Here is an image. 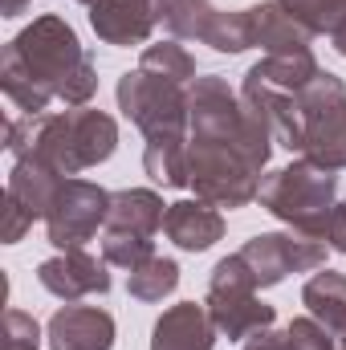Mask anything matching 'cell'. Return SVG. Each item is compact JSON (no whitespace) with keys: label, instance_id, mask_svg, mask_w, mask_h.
I'll use <instances>...</instances> for the list:
<instances>
[{"label":"cell","instance_id":"1","mask_svg":"<svg viewBox=\"0 0 346 350\" xmlns=\"http://www.w3.org/2000/svg\"><path fill=\"white\" fill-rule=\"evenodd\" d=\"M273 131L224 78L204 74L187 86V179L196 200L245 208L261 191Z\"/></svg>","mask_w":346,"mask_h":350},{"label":"cell","instance_id":"2","mask_svg":"<svg viewBox=\"0 0 346 350\" xmlns=\"http://www.w3.org/2000/svg\"><path fill=\"white\" fill-rule=\"evenodd\" d=\"M0 86L16 110L45 114L53 98L66 106H86L98 94V70H94V57L82 49L74 25L49 12L25 25L4 45Z\"/></svg>","mask_w":346,"mask_h":350},{"label":"cell","instance_id":"3","mask_svg":"<svg viewBox=\"0 0 346 350\" xmlns=\"http://www.w3.org/2000/svg\"><path fill=\"white\" fill-rule=\"evenodd\" d=\"M4 147L12 159H41L66 179L86 167H98L118 147V122L106 110L74 106L66 114H25L4 131Z\"/></svg>","mask_w":346,"mask_h":350},{"label":"cell","instance_id":"4","mask_svg":"<svg viewBox=\"0 0 346 350\" xmlns=\"http://www.w3.org/2000/svg\"><path fill=\"white\" fill-rule=\"evenodd\" d=\"M257 200L269 216H277L293 232L326 241L334 208H338V172H326L310 159H297L281 172L265 175Z\"/></svg>","mask_w":346,"mask_h":350},{"label":"cell","instance_id":"5","mask_svg":"<svg viewBox=\"0 0 346 350\" xmlns=\"http://www.w3.org/2000/svg\"><path fill=\"white\" fill-rule=\"evenodd\" d=\"M297 98V114H302V159L326 167V172H343L346 167V82L330 70H318L306 86L293 94Z\"/></svg>","mask_w":346,"mask_h":350},{"label":"cell","instance_id":"6","mask_svg":"<svg viewBox=\"0 0 346 350\" xmlns=\"http://www.w3.org/2000/svg\"><path fill=\"white\" fill-rule=\"evenodd\" d=\"M257 277H253V269L245 265L241 253H232V257H224V261H216L212 269V281H208V297H204V306H208V318H212V326L224 334V338H249L253 330H265V326H273V306H265L257 297Z\"/></svg>","mask_w":346,"mask_h":350},{"label":"cell","instance_id":"7","mask_svg":"<svg viewBox=\"0 0 346 350\" xmlns=\"http://www.w3.org/2000/svg\"><path fill=\"white\" fill-rule=\"evenodd\" d=\"M114 94L118 110L147 139H187V86L163 82L147 70H127Z\"/></svg>","mask_w":346,"mask_h":350},{"label":"cell","instance_id":"8","mask_svg":"<svg viewBox=\"0 0 346 350\" xmlns=\"http://www.w3.org/2000/svg\"><path fill=\"white\" fill-rule=\"evenodd\" d=\"M110 196L114 191H106L90 179H66L45 216L49 245L57 253H66V249H82L86 241H94L98 228H106V220H110Z\"/></svg>","mask_w":346,"mask_h":350},{"label":"cell","instance_id":"9","mask_svg":"<svg viewBox=\"0 0 346 350\" xmlns=\"http://www.w3.org/2000/svg\"><path fill=\"white\" fill-rule=\"evenodd\" d=\"M326 241L302 237V232H261L253 241H245L241 257L253 269L261 289L281 285L289 273H314L326 265Z\"/></svg>","mask_w":346,"mask_h":350},{"label":"cell","instance_id":"10","mask_svg":"<svg viewBox=\"0 0 346 350\" xmlns=\"http://www.w3.org/2000/svg\"><path fill=\"white\" fill-rule=\"evenodd\" d=\"M37 281H41L53 297H62V301H78V297H86V293H110L106 261L90 257L86 249H66V253L41 261Z\"/></svg>","mask_w":346,"mask_h":350},{"label":"cell","instance_id":"11","mask_svg":"<svg viewBox=\"0 0 346 350\" xmlns=\"http://www.w3.org/2000/svg\"><path fill=\"white\" fill-rule=\"evenodd\" d=\"M49 350H114V318L98 306H66L45 326Z\"/></svg>","mask_w":346,"mask_h":350},{"label":"cell","instance_id":"12","mask_svg":"<svg viewBox=\"0 0 346 350\" xmlns=\"http://www.w3.org/2000/svg\"><path fill=\"white\" fill-rule=\"evenodd\" d=\"M241 98H245L261 118H265V126L273 131V143H277V147L302 155L306 135H302V114H297V98H293V94L273 90V86H265V82H257V78L245 74V82H241Z\"/></svg>","mask_w":346,"mask_h":350},{"label":"cell","instance_id":"13","mask_svg":"<svg viewBox=\"0 0 346 350\" xmlns=\"http://www.w3.org/2000/svg\"><path fill=\"white\" fill-rule=\"evenodd\" d=\"M90 25L106 45L131 49V45H147L159 21L139 0H94L90 4Z\"/></svg>","mask_w":346,"mask_h":350},{"label":"cell","instance_id":"14","mask_svg":"<svg viewBox=\"0 0 346 350\" xmlns=\"http://www.w3.org/2000/svg\"><path fill=\"white\" fill-rule=\"evenodd\" d=\"M216 326L208 318V306L179 301L172 310L159 314L151 330V350H212L216 347Z\"/></svg>","mask_w":346,"mask_h":350},{"label":"cell","instance_id":"15","mask_svg":"<svg viewBox=\"0 0 346 350\" xmlns=\"http://www.w3.org/2000/svg\"><path fill=\"white\" fill-rule=\"evenodd\" d=\"M163 232H168V241L175 249L204 253V249H212L224 237V216L208 200H179V204H168Z\"/></svg>","mask_w":346,"mask_h":350},{"label":"cell","instance_id":"16","mask_svg":"<svg viewBox=\"0 0 346 350\" xmlns=\"http://www.w3.org/2000/svg\"><path fill=\"white\" fill-rule=\"evenodd\" d=\"M253 16V45L265 49L269 57H289V53H310L314 45V33L306 25H297L277 0H265L249 8Z\"/></svg>","mask_w":346,"mask_h":350},{"label":"cell","instance_id":"17","mask_svg":"<svg viewBox=\"0 0 346 350\" xmlns=\"http://www.w3.org/2000/svg\"><path fill=\"white\" fill-rule=\"evenodd\" d=\"M168 220V204L151 187H122L110 196V220L106 232H131V237H155Z\"/></svg>","mask_w":346,"mask_h":350},{"label":"cell","instance_id":"18","mask_svg":"<svg viewBox=\"0 0 346 350\" xmlns=\"http://www.w3.org/2000/svg\"><path fill=\"white\" fill-rule=\"evenodd\" d=\"M62 183H66V175L53 172L49 163H41V159H16L12 172H8V187L4 191L33 220H45L49 208H53V200H57V191H62Z\"/></svg>","mask_w":346,"mask_h":350},{"label":"cell","instance_id":"19","mask_svg":"<svg viewBox=\"0 0 346 350\" xmlns=\"http://www.w3.org/2000/svg\"><path fill=\"white\" fill-rule=\"evenodd\" d=\"M302 306L310 310V318H318L334 338L346 330V277L326 269V273H314L302 289Z\"/></svg>","mask_w":346,"mask_h":350},{"label":"cell","instance_id":"20","mask_svg":"<svg viewBox=\"0 0 346 350\" xmlns=\"http://www.w3.org/2000/svg\"><path fill=\"white\" fill-rule=\"evenodd\" d=\"M143 172L159 187H191V179H187V139H147Z\"/></svg>","mask_w":346,"mask_h":350},{"label":"cell","instance_id":"21","mask_svg":"<svg viewBox=\"0 0 346 350\" xmlns=\"http://www.w3.org/2000/svg\"><path fill=\"white\" fill-rule=\"evenodd\" d=\"M318 70L322 66L314 62V53H289V57H265V62H257L249 70V78H257V82H265L273 90H285V94H297Z\"/></svg>","mask_w":346,"mask_h":350},{"label":"cell","instance_id":"22","mask_svg":"<svg viewBox=\"0 0 346 350\" xmlns=\"http://www.w3.org/2000/svg\"><path fill=\"white\" fill-rule=\"evenodd\" d=\"M175 285H179V265L172 257H151L127 273V293L135 301H163L175 293Z\"/></svg>","mask_w":346,"mask_h":350},{"label":"cell","instance_id":"23","mask_svg":"<svg viewBox=\"0 0 346 350\" xmlns=\"http://www.w3.org/2000/svg\"><path fill=\"white\" fill-rule=\"evenodd\" d=\"M204 45H212L216 53H245L253 49V16L249 8H216Z\"/></svg>","mask_w":346,"mask_h":350},{"label":"cell","instance_id":"24","mask_svg":"<svg viewBox=\"0 0 346 350\" xmlns=\"http://www.w3.org/2000/svg\"><path fill=\"white\" fill-rule=\"evenodd\" d=\"M139 70H147V74H155V78H163V82H175V86H191V82H196V62H191V53H187L183 45H175V41L147 45Z\"/></svg>","mask_w":346,"mask_h":350},{"label":"cell","instance_id":"25","mask_svg":"<svg viewBox=\"0 0 346 350\" xmlns=\"http://www.w3.org/2000/svg\"><path fill=\"white\" fill-rule=\"evenodd\" d=\"M212 16H216L212 0H172L163 25L172 29V37H179V41H204Z\"/></svg>","mask_w":346,"mask_h":350},{"label":"cell","instance_id":"26","mask_svg":"<svg viewBox=\"0 0 346 350\" xmlns=\"http://www.w3.org/2000/svg\"><path fill=\"white\" fill-rule=\"evenodd\" d=\"M297 25H306L314 37H330L338 25H343V16H346V0H277Z\"/></svg>","mask_w":346,"mask_h":350},{"label":"cell","instance_id":"27","mask_svg":"<svg viewBox=\"0 0 346 350\" xmlns=\"http://www.w3.org/2000/svg\"><path fill=\"white\" fill-rule=\"evenodd\" d=\"M155 257V241L147 237H131V232H106L102 228V261L106 265H118V269H139L143 261Z\"/></svg>","mask_w":346,"mask_h":350},{"label":"cell","instance_id":"28","mask_svg":"<svg viewBox=\"0 0 346 350\" xmlns=\"http://www.w3.org/2000/svg\"><path fill=\"white\" fill-rule=\"evenodd\" d=\"M41 347V326L33 314L25 310H8L4 314V342L0 350H37Z\"/></svg>","mask_w":346,"mask_h":350},{"label":"cell","instance_id":"29","mask_svg":"<svg viewBox=\"0 0 346 350\" xmlns=\"http://www.w3.org/2000/svg\"><path fill=\"white\" fill-rule=\"evenodd\" d=\"M285 334H289V347L293 350H338V338L318 318H293L285 326Z\"/></svg>","mask_w":346,"mask_h":350},{"label":"cell","instance_id":"30","mask_svg":"<svg viewBox=\"0 0 346 350\" xmlns=\"http://www.w3.org/2000/svg\"><path fill=\"white\" fill-rule=\"evenodd\" d=\"M29 224H33V216H29V212L8 196V191H4V232H0V241H4V245H16V241L25 237V228H29Z\"/></svg>","mask_w":346,"mask_h":350},{"label":"cell","instance_id":"31","mask_svg":"<svg viewBox=\"0 0 346 350\" xmlns=\"http://www.w3.org/2000/svg\"><path fill=\"white\" fill-rule=\"evenodd\" d=\"M326 245L346 257V200L334 208V220H330V237H326Z\"/></svg>","mask_w":346,"mask_h":350},{"label":"cell","instance_id":"32","mask_svg":"<svg viewBox=\"0 0 346 350\" xmlns=\"http://www.w3.org/2000/svg\"><path fill=\"white\" fill-rule=\"evenodd\" d=\"M33 0H0V16H21Z\"/></svg>","mask_w":346,"mask_h":350},{"label":"cell","instance_id":"33","mask_svg":"<svg viewBox=\"0 0 346 350\" xmlns=\"http://www.w3.org/2000/svg\"><path fill=\"white\" fill-rule=\"evenodd\" d=\"M139 4H143V8H147V12H151L155 21H163V16H168V4H172V0H139Z\"/></svg>","mask_w":346,"mask_h":350},{"label":"cell","instance_id":"34","mask_svg":"<svg viewBox=\"0 0 346 350\" xmlns=\"http://www.w3.org/2000/svg\"><path fill=\"white\" fill-rule=\"evenodd\" d=\"M330 41H334V49H338V53L346 57V16H343V25H338V29L330 33Z\"/></svg>","mask_w":346,"mask_h":350},{"label":"cell","instance_id":"35","mask_svg":"<svg viewBox=\"0 0 346 350\" xmlns=\"http://www.w3.org/2000/svg\"><path fill=\"white\" fill-rule=\"evenodd\" d=\"M338 350H346V330H343V334H338Z\"/></svg>","mask_w":346,"mask_h":350},{"label":"cell","instance_id":"36","mask_svg":"<svg viewBox=\"0 0 346 350\" xmlns=\"http://www.w3.org/2000/svg\"><path fill=\"white\" fill-rule=\"evenodd\" d=\"M78 4H94V0H78Z\"/></svg>","mask_w":346,"mask_h":350}]
</instances>
